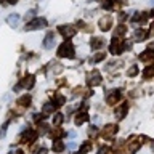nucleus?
Returning <instances> with one entry per match:
<instances>
[{
    "label": "nucleus",
    "mask_w": 154,
    "mask_h": 154,
    "mask_svg": "<svg viewBox=\"0 0 154 154\" xmlns=\"http://www.w3.org/2000/svg\"><path fill=\"white\" fill-rule=\"evenodd\" d=\"M58 56L60 58H74V45H72V42L69 38L60 45V48H58Z\"/></svg>",
    "instance_id": "obj_1"
},
{
    "label": "nucleus",
    "mask_w": 154,
    "mask_h": 154,
    "mask_svg": "<svg viewBox=\"0 0 154 154\" xmlns=\"http://www.w3.org/2000/svg\"><path fill=\"white\" fill-rule=\"evenodd\" d=\"M47 19L45 18H35V19H32V21H29L26 24V31H37V29H42V27H45L47 26Z\"/></svg>",
    "instance_id": "obj_2"
},
{
    "label": "nucleus",
    "mask_w": 154,
    "mask_h": 154,
    "mask_svg": "<svg viewBox=\"0 0 154 154\" xmlns=\"http://www.w3.org/2000/svg\"><path fill=\"white\" fill-rule=\"evenodd\" d=\"M109 51L112 53V55H120V53H124V40L122 38H117V37H114L112 38V42H111V45H109Z\"/></svg>",
    "instance_id": "obj_3"
},
{
    "label": "nucleus",
    "mask_w": 154,
    "mask_h": 154,
    "mask_svg": "<svg viewBox=\"0 0 154 154\" xmlns=\"http://www.w3.org/2000/svg\"><path fill=\"white\" fill-rule=\"evenodd\" d=\"M58 32H60L61 35L67 40V38H71V37L75 35L77 29H75L74 26H71V24H64V26H60V27H58Z\"/></svg>",
    "instance_id": "obj_4"
},
{
    "label": "nucleus",
    "mask_w": 154,
    "mask_h": 154,
    "mask_svg": "<svg viewBox=\"0 0 154 154\" xmlns=\"http://www.w3.org/2000/svg\"><path fill=\"white\" fill-rule=\"evenodd\" d=\"M87 82H88V85L90 87H95V85H100L101 84V74L98 71H93V72H90L88 77H87Z\"/></svg>",
    "instance_id": "obj_5"
},
{
    "label": "nucleus",
    "mask_w": 154,
    "mask_h": 154,
    "mask_svg": "<svg viewBox=\"0 0 154 154\" xmlns=\"http://www.w3.org/2000/svg\"><path fill=\"white\" fill-rule=\"evenodd\" d=\"M127 111H128V104H127V103H122V104H119L117 108H116V111H114V116H116V117H117V119L120 120V119H124V117H125Z\"/></svg>",
    "instance_id": "obj_6"
},
{
    "label": "nucleus",
    "mask_w": 154,
    "mask_h": 154,
    "mask_svg": "<svg viewBox=\"0 0 154 154\" xmlns=\"http://www.w3.org/2000/svg\"><path fill=\"white\" fill-rule=\"evenodd\" d=\"M116 133H117V125L108 124V125L103 128V137H104V138H112Z\"/></svg>",
    "instance_id": "obj_7"
},
{
    "label": "nucleus",
    "mask_w": 154,
    "mask_h": 154,
    "mask_svg": "<svg viewBox=\"0 0 154 154\" xmlns=\"http://www.w3.org/2000/svg\"><path fill=\"white\" fill-rule=\"evenodd\" d=\"M111 26H112V18L111 16H104V18L100 19V29L103 32H108L111 29Z\"/></svg>",
    "instance_id": "obj_8"
},
{
    "label": "nucleus",
    "mask_w": 154,
    "mask_h": 154,
    "mask_svg": "<svg viewBox=\"0 0 154 154\" xmlns=\"http://www.w3.org/2000/svg\"><path fill=\"white\" fill-rule=\"evenodd\" d=\"M53 45H55V34H53V32H48L47 35H45V40H43V48L50 50Z\"/></svg>",
    "instance_id": "obj_9"
},
{
    "label": "nucleus",
    "mask_w": 154,
    "mask_h": 154,
    "mask_svg": "<svg viewBox=\"0 0 154 154\" xmlns=\"http://www.w3.org/2000/svg\"><path fill=\"white\" fill-rule=\"evenodd\" d=\"M146 37H148V32L144 31V29H137V31H135V34H133L135 42H143Z\"/></svg>",
    "instance_id": "obj_10"
},
{
    "label": "nucleus",
    "mask_w": 154,
    "mask_h": 154,
    "mask_svg": "<svg viewBox=\"0 0 154 154\" xmlns=\"http://www.w3.org/2000/svg\"><path fill=\"white\" fill-rule=\"evenodd\" d=\"M103 45H104V40H103V38H100V37H93L90 40V47L93 48V50H98V48H101Z\"/></svg>",
    "instance_id": "obj_11"
},
{
    "label": "nucleus",
    "mask_w": 154,
    "mask_h": 154,
    "mask_svg": "<svg viewBox=\"0 0 154 154\" xmlns=\"http://www.w3.org/2000/svg\"><path fill=\"white\" fill-rule=\"evenodd\" d=\"M119 100H120V91H112V93L108 95V98H106L108 104H116Z\"/></svg>",
    "instance_id": "obj_12"
},
{
    "label": "nucleus",
    "mask_w": 154,
    "mask_h": 154,
    "mask_svg": "<svg viewBox=\"0 0 154 154\" xmlns=\"http://www.w3.org/2000/svg\"><path fill=\"white\" fill-rule=\"evenodd\" d=\"M34 82H35V79H34V75H26V79H23L21 85L24 87V88H32L34 87Z\"/></svg>",
    "instance_id": "obj_13"
},
{
    "label": "nucleus",
    "mask_w": 154,
    "mask_h": 154,
    "mask_svg": "<svg viewBox=\"0 0 154 154\" xmlns=\"http://www.w3.org/2000/svg\"><path fill=\"white\" fill-rule=\"evenodd\" d=\"M35 137H37V132L35 130H27L26 133H24V143H31V141H34L35 140Z\"/></svg>",
    "instance_id": "obj_14"
},
{
    "label": "nucleus",
    "mask_w": 154,
    "mask_h": 154,
    "mask_svg": "<svg viewBox=\"0 0 154 154\" xmlns=\"http://www.w3.org/2000/svg\"><path fill=\"white\" fill-rule=\"evenodd\" d=\"M140 60H141V61H152V60H154V51L146 50L144 53H141V55H140Z\"/></svg>",
    "instance_id": "obj_15"
},
{
    "label": "nucleus",
    "mask_w": 154,
    "mask_h": 154,
    "mask_svg": "<svg viewBox=\"0 0 154 154\" xmlns=\"http://www.w3.org/2000/svg\"><path fill=\"white\" fill-rule=\"evenodd\" d=\"M7 23H8L11 27H16L18 23H19V14H11V16H8V18H7Z\"/></svg>",
    "instance_id": "obj_16"
},
{
    "label": "nucleus",
    "mask_w": 154,
    "mask_h": 154,
    "mask_svg": "<svg viewBox=\"0 0 154 154\" xmlns=\"http://www.w3.org/2000/svg\"><path fill=\"white\" fill-rule=\"evenodd\" d=\"M151 75H154V66H148L143 71V77L144 79H151Z\"/></svg>",
    "instance_id": "obj_17"
},
{
    "label": "nucleus",
    "mask_w": 154,
    "mask_h": 154,
    "mask_svg": "<svg viewBox=\"0 0 154 154\" xmlns=\"http://www.w3.org/2000/svg\"><path fill=\"white\" fill-rule=\"evenodd\" d=\"M18 103L21 104V106H29V104H31V96H29V95L21 96V98L18 100Z\"/></svg>",
    "instance_id": "obj_18"
},
{
    "label": "nucleus",
    "mask_w": 154,
    "mask_h": 154,
    "mask_svg": "<svg viewBox=\"0 0 154 154\" xmlns=\"http://www.w3.org/2000/svg\"><path fill=\"white\" fill-rule=\"evenodd\" d=\"M87 120H88V116H87L85 112H82V114H79V117H75V124L82 125L84 122H87Z\"/></svg>",
    "instance_id": "obj_19"
},
{
    "label": "nucleus",
    "mask_w": 154,
    "mask_h": 154,
    "mask_svg": "<svg viewBox=\"0 0 154 154\" xmlns=\"http://www.w3.org/2000/svg\"><path fill=\"white\" fill-rule=\"evenodd\" d=\"M55 103L58 104V106H63L66 103V98H64V95H61V93H56L55 95Z\"/></svg>",
    "instance_id": "obj_20"
},
{
    "label": "nucleus",
    "mask_w": 154,
    "mask_h": 154,
    "mask_svg": "<svg viewBox=\"0 0 154 154\" xmlns=\"http://www.w3.org/2000/svg\"><path fill=\"white\" fill-rule=\"evenodd\" d=\"M51 148H53V151H55V152H60V151H63V149H64V144L56 140V141L53 143V146H51Z\"/></svg>",
    "instance_id": "obj_21"
},
{
    "label": "nucleus",
    "mask_w": 154,
    "mask_h": 154,
    "mask_svg": "<svg viewBox=\"0 0 154 154\" xmlns=\"http://www.w3.org/2000/svg\"><path fill=\"white\" fill-rule=\"evenodd\" d=\"M137 74H138V66H137V64H133V66L127 71V75H128V77H135Z\"/></svg>",
    "instance_id": "obj_22"
},
{
    "label": "nucleus",
    "mask_w": 154,
    "mask_h": 154,
    "mask_svg": "<svg viewBox=\"0 0 154 154\" xmlns=\"http://www.w3.org/2000/svg\"><path fill=\"white\" fill-rule=\"evenodd\" d=\"M90 149H91V144H90L88 141H87V143H84V144H82V148H80L79 154H87V152L90 151Z\"/></svg>",
    "instance_id": "obj_23"
},
{
    "label": "nucleus",
    "mask_w": 154,
    "mask_h": 154,
    "mask_svg": "<svg viewBox=\"0 0 154 154\" xmlns=\"http://www.w3.org/2000/svg\"><path fill=\"white\" fill-rule=\"evenodd\" d=\"M125 31H127V27H125L124 24H120V26L116 27V32H114V34H116V37H117V35H124Z\"/></svg>",
    "instance_id": "obj_24"
},
{
    "label": "nucleus",
    "mask_w": 154,
    "mask_h": 154,
    "mask_svg": "<svg viewBox=\"0 0 154 154\" xmlns=\"http://www.w3.org/2000/svg\"><path fill=\"white\" fill-rule=\"evenodd\" d=\"M103 8L104 10H112V7H114V0H103Z\"/></svg>",
    "instance_id": "obj_25"
},
{
    "label": "nucleus",
    "mask_w": 154,
    "mask_h": 154,
    "mask_svg": "<svg viewBox=\"0 0 154 154\" xmlns=\"http://www.w3.org/2000/svg\"><path fill=\"white\" fill-rule=\"evenodd\" d=\"M104 60V53H96V55L91 58V63H98V61H103Z\"/></svg>",
    "instance_id": "obj_26"
},
{
    "label": "nucleus",
    "mask_w": 154,
    "mask_h": 154,
    "mask_svg": "<svg viewBox=\"0 0 154 154\" xmlns=\"http://www.w3.org/2000/svg\"><path fill=\"white\" fill-rule=\"evenodd\" d=\"M53 111H55V104L47 103L45 106H43V112H53Z\"/></svg>",
    "instance_id": "obj_27"
},
{
    "label": "nucleus",
    "mask_w": 154,
    "mask_h": 154,
    "mask_svg": "<svg viewBox=\"0 0 154 154\" xmlns=\"http://www.w3.org/2000/svg\"><path fill=\"white\" fill-rule=\"evenodd\" d=\"M61 135H63V130H60V128H58V130H53V132H51V138L58 140V138L61 137Z\"/></svg>",
    "instance_id": "obj_28"
},
{
    "label": "nucleus",
    "mask_w": 154,
    "mask_h": 154,
    "mask_svg": "<svg viewBox=\"0 0 154 154\" xmlns=\"http://www.w3.org/2000/svg\"><path fill=\"white\" fill-rule=\"evenodd\" d=\"M63 119H64V116H63V114H56L53 120H55V124H61V122H63Z\"/></svg>",
    "instance_id": "obj_29"
},
{
    "label": "nucleus",
    "mask_w": 154,
    "mask_h": 154,
    "mask_svg": "<svg viewBox=\"0 0 154 154\" xmlns=\"http://www.w3.org/2000/svg\"><path fill=\"white\" fill-rule=\"evenodd\" d=\"M96 133H98V128H96L95 125H93V127H90V128H88V135H90V137H95Z\"/></svg>",
    "instance_id": "obj_30"
},
{
    "label": "nucleus",
    "mask_w": 154,
    "mask_h": 154,
    "mask_svg": "<svg viewBox=\"0 0 154 154\" xmlns=\"http://www.w3.org/2000/svg\"><path fill=\"white\" fill-rule=\"evenodd\" d=\"M7 125H8V124H3V125H2V130H0V137H3L5 132H7Z\"/></svg>",
    "instance_id": "obj_31"
},
{
    "label": "nucleus",
    "mask_w": 154,
    "mask_h": 154,
    "mask_svg": "<svg viewBox=\"0 0 154 154\" xmlns=\"http://www.w3.org/2000/svg\"><path fill=\"white\" fill-rule=\"evenodd\" d=\"M98 154H108V148H101L98 151Z\"/></svg>",
    "instance_id": "obj_32"
},
{
    "label": "nucleus",
    "mask_w": 154,
    "mask_h": 154,
    "mask_svg": "<svg viewBox=\"0 0 154 154\" xmlns=\"http://www.w3.org/2000/svg\"><path fill=\"white\" fill-rule=\"evenodd\" d=\"M42 119H45L43 114H35V120H42Z\"/></svg>",
    "instance_id": "obj_33"
},
{
    "label": "nucleus",
    "mask_w": 154,
    "mask_h": 154,
    "mask_svg": "<svg viewBox=\"0 0 154 154\" xmlns=\"http://www.w3.org/2000/svg\"><path fill=\"white\" fill-rule=\"evenodd\" d=\"M67 148H69V149H74V148H75V143H69V144H67Z\"/></svg>",
    "instance_id": "obj_34"
},
{
    "label": "nucleus",
    "mask_w": 154,
    "mask_h": 154,
    "mask_svg": "<svg viewBox=\"0 0 154 154\" xmlns=\"http://www.w3.org/2000/svg\"><path fill=\"white\" fill-rule=\"evenodd\" d=\"M16 2H18V0H8V3H10V5H14Z\"/></svg>",
    "instance_id": "obj_35"
},
{
    "label": "nucleus",
    "mask_w": 154,
    "mask_h": 154,
    "mask_svg": "<svg viewBox=\"0 0 154 154\" xmlns=\"http://www.w3.org/2000/svg\"><path fill=\"white\" fill-rule=\"evenodd\" d=\"M14 154H24L23 151H16V152H14Z\"/></svg>",
    "instance_id": "obj_36"
}]
</instances>
